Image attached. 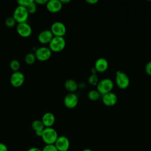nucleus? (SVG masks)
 <instances>
[{
  "label": "nucleus",
  "instance_id": "nucleus-4",
  "mask_svg": "<svg viewBox=\"0 0 151 151\" xmlns=\"http://www.w3.org/2000/svg\"><path fill=\"white\" fill-rule=\"evenodd\" d=\"M49 48L51 51L60 52L63 50L65 47V40L63 37L54 36L51 41L50 42Z\"/></svg>",
  "mask_w": 151,
  "mask_h": 151
},
{
  "label": "nucleus",
  "instance_id": "nucleus-15",
  "mask_svg": "<svg viewBox=\"0 0 151 151\" xmlns=\"http://www.w3.org/2000/svg\"><path fill=\"white\" fill-rule=\"evenodd\" d=\"M108 67L109 63L107 60L103 57H100L96 61L94 67L96 70L97 72L103 73L107 70Z\"/></svg>",
  "mask_w": 151,
  "mask_h": 151
},
{
  "label": "nucleus",
  "instance_id": "nucleus-26",
  "mask_svg": "<svg viewBox=\"0 0 151 151\" xmlns=\"http://www.w3.org/2000/svg\"><path fill=\"white\" fill-rule=\"evenodd\" d=\"M32 1L33 0H18L17 3L18 5L27 8Z\"/></svg>",
  "mask_w": 151,
  "mask_h": 151
},
{
  "label": "nucleus",
  "instance_id": "nucleus-2",
  "mask_svg": "<svg viewBox=\"0 0 151 151\" xmlns=\"http://www.w3.org/2000/svg\"><path fill=\"white\" fill-rule=\"evenodd\" d=\"M96 86L97 90L102 96L111 91L114 86V83L111 79L106 78L100 80Z\"/></svg>",
  "mask_w": 151,
  "mask_h": 151
},
{
  "label": "nucleus",
  "instance_id": "nucleus-14",
  "mask_svg": "<svg viewBox=\"0 0 151 151\" xmlns=\"http://www.w3.org/2000/svg\"><path fill=\"white\" fill-rule=\"evenodd\" d=\"M63 4L60 0H49L46 4L47 10L51 12H58L62 9Z\"/></svg>",
  "mask_w": 151,
  "mask_h": 151
},
{
  "label": "nucleus",
  "instance_id": "nucleus-13",
  "mask_svg": "<svg viewBox=\"0 0 151 151\" xmlns=\"http://www.w3.org/2000/svg\"><path fill=\"white\" fill-rule=\"evenodd\" d=\"M54 35L50 29H44L41 31L38 35V40L41 44H49Z\"/></svg>",
  "mask_w": 151,
  "mask_h": 151
},
{
  "label": "nucleus",
  "instance_id": "nucleus-18",
  "mask_svg": "<svg viewBox=\"0 0 151 151\" xmlns=\"http://www.w3.org/2000/svg\"><path fill=\"white\" fill-rule=\"evenodd\" d=\"M78 84L73 79H68L65 81L64 83L65 88L70 93H73L76 91L78 88Z\"/></svg>",
  "mask_w": 151,
  "mask_h": 151
},
{
  "label": "nucleus",
  "instance_id": "nucleus-28",
  "mask_svg": "<svg viewBox=\"0 0 151 151\" xmlns=\"http://www.w3.org/2000/svg\"><path fill=\"white\" fill-rule=\"evenodd\" d=\"M0 151H8L6 145L1 142H0Z\"/></svg>",
  "mask_w": 151,
  "mask_h": 151
},
{
  "label": "nucleus",
  "instance_id": "nucleus-20",
  "mask_svg": "<svg viewBox=\"0 0 151 151\" xmlns=\"http://www.w3.org/2000/svg\"><path fill=\"white\" fill-rule=\"evenodd\" d=\"M25 61L27 64H32L34 63L36 60V57L35 56L34 53L29 52L26 54L25 56Z\"/></svg>",
  "mask_w": 151,
  "mask_h": 151
},
{
  "label": "nucleus",
  "instance_id": "nucleus-7",
  "mask_svg": "<svg viewBox=\"0 0 151 151\" xmlns=\"http://www.w3.org/2000/svg\"><path fill=\"white\" fill-rule=\"evenodd\" d=\"M50 30L54 36L63 37L66 33V27L62 22L55 21L52 24Z\"/></svg>",
  "mask_w": 151,
  "mask_h": 151
},
{
  "label": "nucleus",
  "instance_id": "nucleus-27",
  "mask_svg": "<svg viewBox=\"0 0 151 151\" xmlns=\"http://www.w3.org/2000/svg\"><path fill=\"white\" fill-rule=\"evenodd\" d=\"M145 71L147 74L151 76V61H149L145 66Z\"/></svg>",
  "mask_w": 151,
  "mask_h": 151
},
{
  "label": "nucleus",
  "instance_id": "nucleus-8",
  "mask_svg": "<svg viewBox=\"0 0 151 151\" xmlns=\"http://www.w3.org/2000/svg\"><path fill=\"white\" fill-rule=\"evenodd\" d=\"M25 81L24 74L19 71L13 72L10 77V83L13 87H19L21 86Z\"/></svg>",
  "mask_w": 151,
  "mask_h": 151
},
{
  "label": "nucleus",
  "instance_id": "nucleus-12",
  "mask_svg": "<svg viewBox=\"0 0 151 151\" xmlns=\"http://www.w3.org/2000/svg\"><path fill=\"white\" fill-rule=\"evenodd\" d=\"M101 99L104 105L107 106H113L115 105L117 101V96L114 93L111 91L102 95Z\"/></svg>",
  "mask_w": 151,
  "mask_h": 151
},
{
  "label": "nucleus",
  "instance_id": "nucleus-21",
  "mask_svg": "<svg viewBox=\"0 0 151 151\" xmlns=\"http://www.w3.org/2000/svg\"><path fill=\"white\" fill-rule=\"evenodd\" d=\"M9 67L14 72L18 71L20 68V63L17 60H12L9 63Z\"/></svg>",
  "mask_w": 151,
  "mask_h": 151
},
{
  "label": "nucleus",
  "instance_id": "nucleus-29",
  "mask_svg": "<svg viewBox=\"0 0 151 151\" xmlns=\"http://www.w3.org/2000/svg\"><path fill=\"white\" fill-rule=\"evenodd\" d=\"M37 4H39V5H46V4L48 2V0H35L34 1Z\"/></svg>",
  "mask_w": 151,
  "mask_h": 151
},
{
  "label": "nucleus",
  "instance_id": "nucleus-31",
  "mask_svg": "<svg viewBox=\"0 0 151 151\" xmlns=\"http://www.w3.org/2000/svg\"><path fill=\"white\" fill-rule=\"evenodd\" d=\"M97 2H98L97 0H86V2H87L88 4H91V5L95 4H96Z\"/></svg>",
  "mask_w": 151,
  "mask_h": 151
},
{
  "label": "nucleus",
  "instance_id": "nucleus-6",
  "mask_svg": "<svg viewBox=\"0 0 151 151\" xmlns=\"http://www.w3.org/2000/svg\"><path fill=\"white\" fill-rule=\"evenodd\" d=\"M52 51L47 47H40L36 49L34 54L37 59L41 61H44L48 60L51 56Z\"/></svg>",
  "mask_w": 151,
  "mask_h": 151
},
{
  "label": "nucleus",
  "instance_id": "nucleus-16",
  "mask_svg": "<svg viewBox=\"0 0 151 151\" xmlns=\"http://www.w3.org/2000/svg\"><path fill=\"white\" fill-rule=\"evenodd\" d=\"M55 116L51 112L45 113L41 119V121L45 127H51L55 122Z\"/></svg>",
  "mask_w": 151,
  "mask_h": 151
},
{
  "label": "nucleus",
  "instance_id": "nucleus-11",
  "mask_svg": "<svg viewBox=\"0 0 151 151\" xmlns=\"http://www.w3.org/2000/svg\"><path fill=\"white\" fill-rule=\"evenodd\" d=\"M78 103V97L74 93L67 94L64 99V104L68 109H73L77 106Z\"/></svg>",
  "mask_w": 151,
  "mask_h": 151
},
{
  "label": "nucleus",
  "instance_id": "nucleus-3",
  "mask_svg": "<svg viewBox=\"0 0 151 151\" xmlns=\"http://www.w3.org/2000/svg\"><path fill=\"white\" fill-rule=\"evenodd\" d=\"M29 13L27 8L18 5L14 9L12 17L15 19L17 22L22 23L25 22L28 18Z\"/></svg>",
  "mask_w": 151,
  "mask_h": 151
},
{
  "label": "nucleus",
  "instance_id": "nucleus-24",
  "mask_svg": "<svg viewBox=\"0 0 151 151\" xmlns=\"http://www.w3.org/2000/svg\"><path fill=\"white\" fill-rule=\"evenodd\" d=\"M16 22H17L12 17H9L6 18V19L5 21V24L6 25V26L9 28L13 27L15 25Z\"/></svg>",
  "mask_w": 151,
  "mask_h": 151
},
{
  "label": "nucleus",
  "instance_id": "nucleus-34",
  "mask_svg": "<svg viewBox=\"0 0 151 151\" xmlns=\"http://www.w3.org/2000/svg\"><path fill=\"white\" fill-rule=\"evenodd\" d=\"M67 151H69V150H67Z\"/></svg>",
  "mask_w": 151,
  "mask_h": 151
},
{
  "label": "nucleus",
  "instance_id": "nucleus-32",
  "mask_svg": "<svg viewBox=\"0 0 151 151\" xmlns=\"http://www.w3.org/2000/svg\"><path fill=\"white\" fill-rule=\"evenodd\" d=\"M61 2L63 4H67L69 3L71 1L70 0H60Z\"/></svg>",
  "mask_w": 151,
  "mask_h": 151
},
{
  "label": "nucleus",
  "instance_id": "nucleus-23",
  "mask_svg": "<svg viewBox=\"0 0 151 151\" xmlns=\"http://www.w3.org/2000/svg\"><path fill=\"white\" fill-rule=\"evenodd\" d=\"M27 9L29 14H34L37 9V4L34 1H33L27 7Z\"/></svg>",
  "mask_w": 151,
  "mask_h": 151
},
{
  "label": "nucleus",
  "instance_id": "nucleus-30",
  "mask_svg": "<svg viewBox=\"0 0 151 151\" xmlns=\"http://www.w3.org/2000/svg\"><path fill=\"white\" fill-rule=\"evenodd\" d=\"M27 151H42V150H41L40 149L36 147H31L29 149H28L27 150Z\"/></svg>",
  "mask_w": 151,
  "mask_h": 151
},
{
  "label": "nucleus",
  "instance_id": "nucleus-1",
  "mask_svg": "<svg viewBox=\"0 0 151 151\" xmlns=\"http://www.w3.org/2000/svg\"><path fill=\"white\" fill-rule=\"evenodd\" d=\"M58 137V133L54 128L45 127L41 137L46 145H54Z\"/></svg>",
  "mask_w": 151,
  "mask_h": 151
},
{
  "label": "nucleus",
  "instance_id": "nucleus-5",
  "mask_svg": "<svg viewBox=\"0 0 151 151\" xmlns=\"http://www.w3.org/2000/svg\"><path fill=\"white\" fill-rule=\"evenodd\" d=\"M115 80L117 86L122 89L127 88L130 84V79L128 76L120 70H117L116 73Z\"/></svg>",
  "mask_w": 151,
  "mask_h": 151
},
{
  "label": "nucleus",
  "instance_id": "nucleus-25",
  "mask_svg": "<svg viewBox=\"0 0 151 151\" xmlns=\"http://www.w3.org/2000/svg\"><path fill=\"white\" fill-rule=\"evenodd\" d=\"M42 151H58L54 145H45Z\"/></svg>",
  "mask_w": 151,
  "mask_h": 151
},
{
  "label": "nucleus",
  "instance_id": "nucleus-33",
  "mask_svg": "<svg viewBox=\"0 0 151 151\" xmlns=\"http://www.w3.org/2000/svg\"><path fill=\"white\" fill-rule=\"evenodd\" d=\"M83 151H93V150L90 149H84Z\"/></svg>",
  "mask_w": 151,
  "mask_h": 151
},
{
  "label": "nucleus",
  "instance_id": "nucleus-10",
  "mask_svg": "<svg viewBox=\"0 0 151 151\" xmlns=\"http://www.w3.org/2000/svg\"><path fill=\"white\" fill-rule=\"evenodd\" d=\"M54 145L58 151H67L68 150L70 143L66 136H60L58 137Z\"/></svg>",
  "mask_w": 151,
  "mask_h": 151
},
{
  "label": "nucleus",
  "instance_id": "nucleus-22",
  "mask_svg": "<svg viewBox=\"0 0 151 151\" xmlns=\"http://www.w3.org/2000/svg\"><path fill=\"white\" fill-rule=\"evenodd\" d=\"M88 81L91 85L96 86L99 80L96 74H91L88 78Z\"/></svg>",
  "mask_w": 151,
  "mask_h": 151
},
{
  "label": "nucleus",
  "instance_id": "nucleus-19",
  "mask_svg": "<svg viewBox=\"0 0 151 151\" xmlns=\"http://www.w3.org/2000/svg\"><path fill=\"white\" fill-rule=\"evenodd\" d=\"M87 96L90 100L96 101L100 99L101 94L97 90H91L88 91Z\"/></svg>",
  "mask_w": 151,
  "mask_h": 151
},
{
  "label": "nucleus",
  "instance_id": "nucleus-9",
  "mask_svg": "<svg viewBox=\"0 0 151 151\" xmlns=\"http://www.w3.org/2000/svg\"><path fill=\"white\" fill-rule=\"evenodd\" d=\"M16 29L17 33L23 37H28L32 34V28L27 22L18 23Z\"/></svg>",
  "mask_w": 151,
  "mask_h": 151
},
{
  "label": "nucleus",
  "instance_id": "nucleus-17",
  "mask_svg": "<svg viewBox=\"0 0 151 151\" xmlns=\"http://www.w3.org/2000/svg\"><path fill=\"white\" fill-rule=\"evenodd\" d=\"M32 129L35 131V134L39 137H41L43 130L45 128L42 122L40 120H35L31 123Z\"/></svg>",
  "mask_w": 151,
  "mask_h": 151
}]
</instances>
